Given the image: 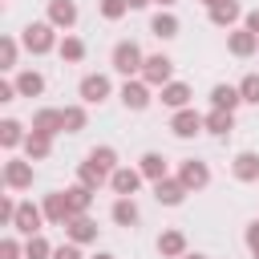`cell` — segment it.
<instances>
[{
  "label": "cell",
  "mask_w": 259,
  "mask_h": 259,
  "mask_svg": "<svg viewBox=\"0 0 259 259\" xmlns=\"http://www.w3.org/2000/svg\"><path fill=\"white\" fill-rule=\"evenodd\" d=\"M16 223H20V231H32V227H36V210H32V206H20V210H16Z\"/></svg>",
  "instance_id": "obj_9"
},
{
  "label": "cell",
  "mask_w": 259,
  "mask_h": 259,
  "mask_svg": "<svg viewBox=\"0 0 259 259\" xmlns=\"http://www.w3.org/2000/svg\"><path fill=\"white\" fill-rule=\"evenodd\" d=\"M73 235H77V239H89L93 227H89V223H73Z\"/></svg>",
  "instance_id": "obj_25"
},
{
  "label": "cell",
  "mask_w": 259,
  "mask_h": 259,
  "mask_svg": "<svg viewBox=\"0 0 259 259\" xmlns=\"http://www.w3.org/2000/svg\"><path fill=\"white\" fill-rule=\"evenodd\" d=\"M121 12V0H105V16H117Z\"/></svg>",
  "instance_id": "obj_29"
},
{
  "label": "cell",
  "mask_w": 259,
  "mask_h": 259,
  "mask_svg": "<svg viewBox=\"0 0 259 259\" xmlns=\"http://www.w3.org/2000/svg\"><path fill=\"white\" fill-rule=\"evenodd\" d=\"M113 61H117V69H121V73H134V69H138V49H134V45H117Z\"/></svg>",
  "instance_id": "obj_2"
},
{
  "label": "cell",
  "mask_w": 259,
  "mask_h": 259,
  "mask_svg": "<svg viewBox=\"0 0 259 259\" xmlns=\"http://www.w3.org/2000/svg\"><path fill=\"white\" fill-rule=\"evenodd\" d=\"M105 89H109V85H105V77H85V85H81V93H85L89 101H101V97H105Z\"/></svg>",
  "instance_id": "obj_4"
},
{
  "label": "cell",
  "mask_w": 259,
  "mask_h": 259,
  "mask_svg": "<svg viewBox=\"0 0 259 259\" xmlns=\"http://www.w3.org/2000/svg\"><path fill=\"white\" fill-rule=\"evenodd\" d=\"M32 255H45V243H40V239H32V243H28V259H32Z\"/></svg>",
  "instance_id": "obj_28"
},
{
  "label": "cell",
  "mask_w": 259,
  "mask_h": 259,
  "mask_svg": "<svg viewBox=\"0 0 259 259\" xmlns=\"http://www.w3.org/2000/svg\"><path fill=\"white\" fill-rule=\"evenodd\" d=\"M146 77H150V81H166V77H170V61H166V57L146 61Z\"/></svg>",
  "instance_id": "obj_3"
},
{
  "label": "cell",
  "mask_w": 259,
  "mask_h": 259,
  "mask_svg": "<svg viewBox=\"0 0 259 259\" xmlns=\"http://www.w3.org/2000/svg\"><path fill=\"white\" fill-rule=\"evenodd\" d=\"M65 57H81V45L77 40H65Z\"/></svg>",
  "instance_id": "obj_27"
},
{
  "label": "cell",
  "mask_w": 259,
  "mask_h": 259,
  "mask_svg": "<svg viewBox=\"0 0 259 259\" xmlns=\"http://www.w3.org/2000/svg\"><path fill=\"white\" fill-rule=\"evenodd\" d=\"M97 259H109V255H97Z\"/></svg>",
  "instance_id": "obj_34"
},
{
  "label": "cell",
  "mask_w": 259,
  "mask_h": 259,
  "mask_svg": "<svg viewBox=\"0 0 259 259\" xmlns=\"http://www.w3.org/2000/svg\"><path fill=\"white\" fill-rule=\"evenodd\" d=\"M146 174H162V158L150 154V158H146Z\"/></svg>",
  "instance_id": "obj_24"
},
{
  "label": "cell",
  "mask_w": 259,
  "mask_h": 259,
  "mask_svg": "<svg viewBox=\"0 0 259 259\" xmlns=\"http://www.w3.org/2000/svg\"><path fill=\"white\" fill-rule=\"evenodd\" d=\"M8 182H16V186H20V182H28V170L12 162V166H8Z\"/></svg>",
  "instance_id": "obj_18"
},
{
  "label": "cell",
  "mask_w": 259,
  "mask_h": 259,
  "mask_svg": "<svg viewBox=\"0 0 259 259\" xmlns=\"http://www.w3.org/2000/svg\"><path fill=\"white\" fill-rule=\"evenodd\" d=\"M121 97H125V105H134V109H142V105H146V89H142V85H125V93H121Z\"/></svg>",
  "instance_id": "obj_6"
},
{
  "label": "cell",
  "mask_w": 259,
  "mask_h": 259,
  "mask_svg": "<svg viewBox=\"0 0 259 259\" xmlns=\"http://www.w3.org/2000/svg\"><path fill=\"white\" fill-rule=\"evenodd\" d=\"M20 93H40V77L36 73H24L20 77Z\"/></svg>",
  "instance_id": "obj_12"
},
{
  "label": "cell",
  "mask_w": 259,
  "mask_h": 259,
  "mask_svg": "<svg viewBox=\"0 0 259 259\" xmlns=\"http://www.w3.org/2000/svg\"><path fill=\"white\" fill-rule=\"evenodd\" d=\"M0 130H4V142H8V146H12L16 138H20V125H16V121H4Z\"/></svg>",
  "instance_id": "obj_21"
},
{
  "label": "cell",
  "mask_w": 259,
  "mask_h": 259,
  "mask_svg": "<svg viewBox=\"0 0 259 259\" xmlns=\"http://www.w3.org/2000/svg\"><path fill=\"white\" fill-rule=\"evenodd\" d=\"M243 93H247V101H259V77H247L243 81Z\"/></svg>",
  "instance_id": "obj_19"
},
{
  "label": "cell",
  "mask_w": 259,
  "mask_h": 259,
  "mask_svg": "<svg viewBox=\"0 0 259 259\" xmlns=\"http://www.w3.org/2000/svg\"><path fill=\"white\" fill-rule=\"evenodd\" d=\"M182 178H186V182H194V186H202V182H206V170H202V166H194V162H190V166H186V174H182Z\"/></svg>",
  "instance_id": "obj_13"
},
{
  "label": "cell",
  "mask_w": 259,
  "mask_h": 259,
  "mask_svg": "<svg viewBox=\"0 0 259 259\" xmlns=\"http://www.w3.org/2000/svg\"><path fill=\"white\" fill-rule=\"evenodd\" d=\"M235 12H239V8H235V4H231V0H227V4H219V8H214V20H219V24H223V20H231V16H235Z\"/></svg>",
  "instance_id": "obj_16"
},
{
  "label": "cell",
  "mask_w": 259,
  "mask_h": 259,
  "mask_svg": "<svg viewBox=\"0 0 259 259\" xmlns=\"http://www.w3.org/2000/svg\"><path fill=\"white\" fill-rule=\"evenodd\" d=\"M113 219H117V223H134V219H138V210H134L130 202H117V210H113Z\"/></svg>",
  "instance_id": "obj_15"
},
{
  "label": "cell",
  "mask_w": 259,
  "mask_h": 259,
  "mask_svg": "<svg viewBox=\"0 0 259 259\" xmlns=\"http://www.w3.org/2000/svg\"><path fill=\"white\" fill-rule=\"evenodd\" d=\"M251 24H255V28H259V12H255V16H251Z\"/></svg>",
  "instance_id": "obj_32"
},
{
  "label": "cell",
  "mask_w": 259,
  "mask_h": 259,
  "mask_svg": "<svg viewBox=\"0 0 259 259\" xmlns=\"http://www.w3.org/2000/svg\"><path fill=\"white\" fill-rule=\"evenodd\" d=\"M194 130H198V117L194 113H178L174 117V134H194Z\"/></svg>",
  "instance_id": "obj_7"
},
{
  "label": "cell",
  "mask_w": 259,
  "mask_h": 259,
  "mask_svg": "<svg viewBox=\"0 0 259 259\" xmlns=\"http://www.w3.org/2000/svg\"><path fill=\"white\" fill-rule=\"evenodd\" d=\"M0 255H4V259H12V255H16V243H4V247H0Z\"/></svg>",
  "instance_id": "obj_30"
},
{
  "label": "cell",
  "mask_w": 259,
  "mask_h": 259,
  "mask_svg": "<svg viewBox=\"0 0 259 259\" xmlns=\"http://www.w3.org/2000/svg\"><path fill=\"white\" fill-rule=\"evenodd\" d=\"M57 259H77V251H73V247H61V251H57Z\"/></svg>",
  "instance_id": "obj_31"
},
{
  "label": "cell",
  "mask_w": 259,
  "mask_h": 259,
  "mask_svg": "<svg viewBox=\"0 0 259 259\" xmlns=\"http://www.w3.org/2000/svg\"><path fill=\"white\" fill-rule=\"evenodd\" d=\"M178 247H182L178 235H166V239H162V251H178Z\"/></svg>",
  "instance_id": "obj_26"
},
{
  "label": "cell",
  "mask_w": 259,
  "mask_h": 259,
  "mask_svg": "<svg viewBox=\"0 0 259 259\" xmlns=\"http://www.w3.org/2000/svg\"><path fill=\"white\" fill-rule=\"evenodd\" d=\"M154 32H158V36H170V32H174V20H170V16H158V20H154Z\"/></svg>",
  "instance_id": "obj_17"
},
{
  "label": "cell",
  "mask_w": 259,
  "mask_h": 259,
  "mask_svg": "<svg viewBox=\"0 0 259 259\" xmlns=\"http://www.w3.org/2000/svg\"><path fill=\"white\" fill-rule=\"evenodd\" d=\"M130 4H146V0H130Z\"/></svg>",
  "instance_id": "obj_33"
},
{
  "label": "cell",
  "mask_w": 259,
  "mask_h": 259,
  "mask_svg": "<svg viewBox=\"0 0 259 259\" xmlns=\"http://www.w3.org/2000/svg\"><path fill=\"white\" fill-rule=\"evenodd\" d=\"M53 20H61V24H69V20H73V4H65V0H57V4H53Z\"/></svg>",
  "instance_id": "obj_10"
},
{
  "label": "cell",
  "mask_w": 259,
  "mask_h": 259,
  "mask_svg": "<svg viewBox=\"0 0 259 259\" xmlns=\"http://www.w3.org/2000/svg\"><path fill=\"white\" fill-rule=\"evenodd\" d=\"M210 130H219V134L231 130V113H214V117H210Z\"/></svg>",
  "instance_id": "obj_20"
},
{
  "label": "cell",
  "mask_w": 259,
  "mask_h": 259,
  "mask_svg": "<svg viewBox=\"0 0 259 259\" xmlns=\"http://www.w3.org/2000/svg\"><path fill=\"white\" fill-rule=\"evenodd\" d=\"M24 45H28V49H36V53H45V49L53 45V36H49V28H45V24H36V28H28V32H24Z\"/></svg>",
  "instance_id": "obj_1"
},
{
  "label": "cell",
  "mask_w": 259,
  "mask_h": 259,
  "mask_svg": "<svg viewBox=\"0 0 259 259\" xmlns=\"http://www.w3.org/2000/svg\"><path fill=\"white\" fill-rule=\"evenodd\" d=\"M239 174H243V178H251V174H255V158H251V154H243V158H239Z\"/></svg>",
  "instance_id": "obj_22"
},
{
  "label": "cell",
  "mask_w": 259,
  "mask_h": 259,
  "mask_svg": "<svg viewBox=\"0 0 259 259\" xmlns=\"http://www.w3.org/2000/svg\"><path fill=\"white\" fill-rule=\"evenodd\" d=\"M162 101H166V105H182V101H186V85H170V89L162 93Z\"/></svg>",
  "instance_id": "obj_8"
},
{
  "label": "cell",
  "mask_w": 259,
  "mask_h": 259,
  "mask_svg": "<svg viewBox=\"0 0 259 259\" xmlns=\"http://www.w3.org/2000/svg\"><path fill=\"white\" fill-rule=\"evenodd\" d=\"M231 49H235V53H247V49H251V36H247V32H239V36L231 40Z\"/></svg>",
  "instance_id": "obj_23"
},
{
  "label": "cell",
  "mask_w": 259,
  "mask_h": 259,
  "mask_svg": "<svg viewBox=\"0 0 259 259\" xmlns=\"http://www.w3.org/2000/svg\"><path fill=\"white\" fill-rule=\"evenodd\" d=\"M113 186H117V190L125 194V190H134V186H138V174H130V170H121V174L113 178Z\"/></svg>",
  "instance_id": "obj_11"
},
{
  "label": "cell",
  "mask_w": 259,
  "mask_h": 259,
  "mask_svg": "<svg viewBox=\"0 0 259 259\" xmlns=\"http://www.w3.org/2000/svg\"><path fill=\"white\" fill-rule=\"evenodd\" d=\"M235 101H239V93H235V89H227V85H219V89H214V105H219V109H227V113H231V105H235Z\"/></svg>",
  "instance_id": "obj_5"
},
{
  "label": "cell",
  "mask_w": 259,
  "mask_h": 259,
  "mask_svg": "<svg viewBox=\"0 0 259 259\" xmlns=\"http://www.w3.org/2000/svg\"><path fill=\"white\" fill-rule=\"evenodd\" d=\"M158 198H166V202H178V198H182V190H178L174 182H166V186L158 182Z\"/></svg>",
  "instance_id": "obj_14"
}]
</instances>
